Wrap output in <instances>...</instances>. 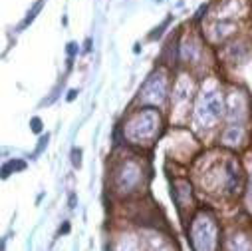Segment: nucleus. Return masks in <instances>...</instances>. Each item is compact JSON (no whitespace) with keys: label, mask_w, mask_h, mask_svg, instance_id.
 I'll list each match as a JSON object with an SVG mask.
<instances>
[{"label":"nucleus","mask_w":252,"mask_h":251,"mask_svg":"<svg viewBox=\"0 0 252 251\" xmlns=\"http://www.w3.org/2000/svg\"><path fill=\"white\" fill-rule=\"evenodd\" d=\"M76 94H77L76 90H72V92H70V96H68V100H74V98H76Z\"/></svg>","instance_id":"20e7f679"},{"label":"nucleus","mask_w":252,"mask_h":251,"mask_svg":"<svg viewBox=\"0 0 252 251\" xmlns=\"http://www.w3.org/2000/svg\"><path fill=\"white\" fill-rule=\"evenodd\" d=\"M79 156H81V151H79V149H74V163H76V165H79V163H81Z\"/></svg>","instance_id":"7ed1b4c3"},{"label":"nucleus","mask_w":252,"mask_h":251,"mask_svg":"<svg viewBox=\"0 0 252 251\" xmlns=\"http://www.w3.org/2000/svg\"><path fill=\"white\" fill-rule=\"evenodd\" d=\"M24 168H26V163H24V161H10V163H6V165H4V177H6V175H8V173H10V170H24Z\"/></svg>","instance_id":"f257e3e1"},{"label":"nucleus","mask_w":252,"mask_h":251,"mask_svg":"<svg viewBox=\"0 0 252 251\" xmlns=\"http://www.w3.org/2000/svg\"><path fill=\"white\" fill-rule=\"evenodd\" d=\"M32 130H34V132H40V130H42V124H40L38 118H34V120H32Z\"/></svg>","instance_id":"f03ea898"}]
</instances>
